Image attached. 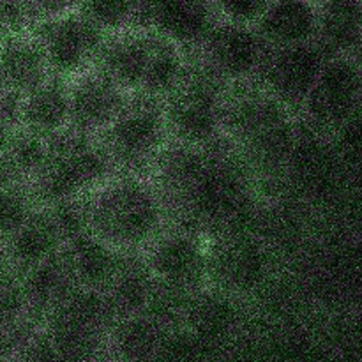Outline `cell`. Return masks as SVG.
<instances>
[{"instance_id": "cell-31", "label": "cell", "mask_w": 362, "mask_h": 362, "mask_svg": "<svg viewBox=\"0 0 362 362\" xmlns=\"http://www.w3.org/2000/svg\"><path fill=\"white\" fill-rule=\"evenodd\" d=\"M14 362H105L94 357L81 356L53 341L41 327L34 329L18 346Z\"/></svg>"}, {"instance_id": "cell-16", "label": "cell", "mask_w": 362, "mask_h": 362, "mask_svg": "<svg viewBox=\"0 0 362 362\" xmlns=\"http://www.w3.org/2000/svg\"><path fill=\"white\" fill-rule=\"evenodd\" d=\"M154 34L151 30H126L108 35L94 67L119 85L126 94H140L151 60Z\"/></svg>"}, {"instance_id": "cell-34", "label": "cell", "mask_w": 362, "mask_h": 362, "mask_svg": "<svg viewBox=\"0 0 362 362\" xmlns=\"http://www.w3.org/2000/svg\"><path fill=\"white\" fill-rule=\"evenodd\" d=\"M269 2H255V0H243V2H216L221 20L230 23L253 27L258 23Z\"/></svg>"}, {"instance_id": "cell-7", "label": "cell", "mask_w": 362, "mask_h": 362, "mask_svg": "<svg viewBox=\"0 0 362 362\" xmlns=\"http://www.w3.org/2000/svg\"><path fill=\"white\" fill-rule=\"evenodd\" d=\"M117 322L105 293L76 288L46 315L39 327L73 352L106 361L110 334Z\"/></svg>"}, {"instance_id": "cell-21", "label": "cell", "mask_w": 362, "mask_h": 362, "mask_svg": "<svg viewBox=\"0 0 362 362\" xmlns=\"http://www.w3.org/2000/svg\"><path fill=\"white\" fill-rule=\"evenodd\" d=\"M255 30L267 48L317 42L318 4L269 2Z\"/></svg>"}, {"instance_id": "cell-37", "label": "cell", "mask_w": 362, "mask_h": 362, "mask_svg": "<svg viewBox=\"0 0 362 362\" xmlns=\"http://www.w3.org/2000/svg\"><path fill=\"white\" fill-rule=\"evenodd\" d=\"M16 182H21L20 179H18L16 172L13 170V166H11L9 159L6 158V154H4V151L0 152V189H4V187L11 186V184H16Z\"/></svg>"}, {"instance_id": "cell-4", "label": "cell", "mask_w": 362, "mask_h": 362, "mask_svg": "<svg viewBox=\"0 0 362 362\" xmlns=\"http://www.w3.org/2000/svg\"><path fill=\"white\" fill-rule=\"evenodd\" d=\"M112 161L95 138L73 129L49 140L41 172L27 184L37 207L85 198L113 175Z\"/></svg>"}, {"instance_id": "cell-6", "label": "cell", "mask_w": 362, "mask_h": 362, "mask_svg": "<svg viewBox=\"0 0 362 362\" xmlns=\"http://www.w3.org/2000/svg\"><path fill=\"white\" fill-rule=\"evenodd\" d=\"M226 85L189 59L182 81L163 99L170 141L207 148L221 140V108Z\"/></svg>"}, {"instance_id": "cell-17", "label": "cell", "mask_w": 362, "mask_h": 362, "mask_svg": "<svg viewBox=\"0 0 362 362\" xmlns=\"http://www.w3.org/2000/svg\"><path fill=\"white\" fill-rule=\"evenodd\" d=\"M64 239L46 207H37L28 221L0 247V258L16 272H25L46 264L62 251Z\"/></svg>"}, {"instance_id": "cell-19", "label": "cell", "mask_w": 362, "mask_h": 362, "mask_svg": "<svg viewBox=\"0 0 362 362\" xmlns=\"http://www.w3.org/2000/svg\"><path fill=\"white\" fill-rule=\"evenodd\" d=\"M69 87L62 78L49 76L18 98V127L35 136L53 140L69 129Z\"/></svg>"}, {"instance_id": "cell-32", "label": "cell", "mask_w": 362, "mask_h": 362, "mask_svg": "<svg viewBox=\"0 0 362 362\" xmlns=\"http://www.w3.org/2000/svg\"><path fill=\"white\" fill-rule=\"evenodd\" d=\"M87 198H78V200L62 202V204L46 207L52 212L60 233H62L64 244L81 233L88 232V218H87Z\"/></svg>"}, {"instance_id": "cell-27", "label": "cell", "mask_w": 362, "mask_h": 362, "mask_svg": "<svg viewBox=\"0 0 362 362\" xmlns=\"http://www.w3.org/2000/svg\"><path fill=\"white\" fill-rule=\"evenodd\" d=\"M187 66H189V57L179 46L154 34L151 60L140 94L163 101L182 81Z\"/></svg>"}, {"instance_id": "cell-5", "label": "cell", "mask_w": 362, "mask_h": 362, "mask_svg": "<svg viewBox=\"0 0 362 362\" xmlns=\"http://www.w3.org/2000/svg\"><path fill=\"white\" fill-rule=\"evenodd\" d=\"M98 144L119 173L148 177L152 165L170 144L161 99L133 94Z\"/></svg>"}, {"instance_id": "cell-12", "label": "cell", "mask_w": 362, "mask_h": 362, "mask_svg": "<svg viewBox=\"0 0 362 362\" xmlns=\"http://www.w3.org/2000/svg\"><path fill=\"white\" fill-rule=\"evenodd\" d=\"M265 48L267 46L253 27L219 20L189 59L230 87L255 80Z\"/></svg>"}, {"instance_id": "cell-20", "label": "cell", "mask_w": 362, "mask_h": 362, "mask_svg": "<svg viewBox=\"0 0 362 362\" xmlns=\"http://www.w3.org/2000/svg\"><path fill=\"white\" fill-rule=\"evenodd\" d=\"M173 331L147 313L122 318L110 334L108 356L120 362H170Z\"/></svg>"}, {"instance_id": "cell-35", "label": "cell", "mask_w": 362, "mask_h": 362, "mask_svg": "<svg viewBox=\"0 0 362 362\" xmlns=\"http://www.w3.org/2000/svg\"><path fill=\"white\" fill-rule=\"evenodd\" d=\"M16 106H18L16 95H11V98H7L6 101L0 105V152L6 148L11 134H13L14 129L18 127Z\"/></svg>"}, {"instance_id": "cell-15", "label": "cell", "mask_w": 362, "mask_h": 362, "mask_svg": "<svg viewBox=\"0 0 362 362\" xmlns=\"http://www.w3.org/2000/svg\"><path fill=\"white\" fill-rule=\"evenodd\" d=\"M67 87L69 129L90 138H98L113 122L129 98L98 67L71 78Z\"/></svg>"}, {"instance_id": "cell-11", "label": "cell", "mask_w": 362, "mask_h": 362, "mask_svg": "<svg viewBox=\"0 0 362 362\" xmlns=\"http://www.w3.org/2000/svg\"><path fill=\"white\" fill-rule=\"evenodd\" d=\"M156 283L194 293L207 286V239L166 226L141 253Z\"/></svg>"}, {"instance_id": "cell-9", "label": "cell", "mask_w": 362, "mask_h": 362, "mask_svg": "<svg viewBox=\"0 0 362 362\" xmlns=\"http://www.w3.org/2000/svg\"><path fill=\"white\" fill-rule=\"evenodd\" d=\"M362 106V66L356 57H329L299 115L320 136H334Z\"/></svg>"}, {"instance_id": "cell-23", "label": "cell", "mask_w": 362, "mask_h": 362, "mask_svg": "<svg viewBox=\"0 0 362 362\" xmlns=\"http://www.w3.org/2000/svg\"><path fill=\"white\" fill-rule=\"evenodd\" d=\"M237 322H239L237 299L205 286L191 296L180 329L207 345L225 338L228 332L233 331Z\"/></svg>"}, {"instance_id": "cell-13", "label": "cell", "mask_w": 362, "mask_h": 362, "mask_svg": "<svg viewBox=\"0 0 362 362\" xmlns=\"http://www.w3.org/2000/svg\"><path fill=\"white\" fill-rule=\"evenodd\" d=\"M327 59L318 42L265 48L253 81L297 117Z\"/></svg>"}, {"instance_id": "cell-22", "label": "cell", "mask_w": 362, "mask_h": 362, "mask_svg": "<svg viewBox=\"0 0 362 362\" xmlns=\"http://www.w3.org/2000/svg\"><path fill=\"white\" fill-rule=\"evenodd\" d=\"M49 76L42 46L30 32L9 35L0 42V80L9 94L20 98Z\"/></svg>"}, {"instance_id": "cell-1", "label": "cell", "mask_w": 362, "mask_h": 362, "mask_svg": "<svg viewBox=\"0 0 362 362\" xmlns=\"http://www.w3.org/2000/svg\"><path fill=\"white\" fill-rule=\"evenodd\" d=\"M147 179L161 198L168 226L204 239L251 230L257 180L223 138L207 148L170 141Z\"/></svg>"}, {"instance_id": "cell-8", "label": "cell", "mask_w": 362, "mask_h": 362, "mask_svg": "<svg viewBox=\"0 0 362 362\" xmlns=\"http://www.w3.org/2000/svg\"><path fill=\"white\" fill-rule=\"evenodd\" d=\"M207 286L239 300L265 285L271 255L253 232H228L207 239Z\"/></svg>"}, {"instance_id": "cell-2", "label": "cell", "mask_w": 362, "mask_h": 362, "mask_svg": "<svg viewBox=\"0 0 362 362\" xmlns=\"http://www.w3.org/2000/svg\"><path fill=\"white\" fill-rule=\"evenodd\" d=\"M297 136V117L255 81L226 87L221 138L246 163L255 180L285 175Z\"/></svg>"}, {"instance_id": "cell-18", "label": "cell", "mask_w": 362, "mask_h": 362, "mask_svg": "<svg viewBox=\"0 0 362 362\" xmlns=\"http://www.w3.org/2000/svg\"><path fill=\"white\" fill-rule=\"evenodd\" d=\"M126 255L119 253L90 232L67 240L60 251L66 271L80 290L105 293Z\"/></svg>"}, {"instance_id": "cell-28", "label": "cell", "mask_w": 362, "mask_h": 362, "mask_svg": "<svg viewBox=\"0 0 362 362\" xmlns=\"http://www.w3.org/2000/svg\"><path fill=\"white\" fill-rule=\"evenodd\" d=\"M4 154L9 159L11 166L16 172L18 179L28 184L45 166L49 154V140L16 127L7 141Z\"/></svg>"}, {"instance_id": "cell-25", "label": "cell", "mask_w": 362, "mask_h": 362, "mask_svg": "<svg viewBox=\"0 0 362 362\" xmlns=\"http://www.w3.org/2000/svg\"><path fill=\"white\" fill-rule=\"evenodd\" d=\"M20 278L27 299L28 318L37 327L57 304L62 303L71 292L76 290L73 279L67 274L60 253L46 264L25 272Z\"/></svg>"}, {"instance_id": "cell-10", "label": "cell", "mask_w": 362, "mask_h": 362, "mask_svg": "<svg viewBox=\"0 0 362 362\" xmlns=\"http://www.w3.org/2000/svg\"><path fill=\"white\" fill-rule=\"evenodd\" d=\"M42 46L52 76L69 81L94 67L106 35L78 9V4L60 16L39 21L30 27Z\"/></svg>"}, {"instance_id": "cell-3", "label": "cell", "mask_w": 362, "mask_h": 362, "mask_svg": "<svg viewBox=\"0 0 362 362\" xmlns=\"http://www.w3.org/2000/svg\"><path fill=\"white\" fill-rule=\"evenodd\" d=\"M88 232L122 255L144 253L168 226L165 207L147 177L113 173L87 198Z\"/></svg>"}, {"instance_id": "cell-26", "label": "cell", "mask_w": 362, "mask_h": 362, "mask_svg": "<svg viewBox=\"0 0 362 362\" xmlns=\"http://www.w3.org/2000/svg\"><path fill=\"white\" fill-rule=\"evenodd\" d=\"M154 278L148 272L141 253L126 255L119 272L106 288L105 297L119 320L147 311L154 292Z\"/></svg>"}, {"instance_id": "cell-36", "label": "cell", "mask_w": 362, "mask_h": 362, "mask_svg": "<svg viewBox=\"0 0 362 362\" xmlns=\"http://www.w3.org/2000/svg\"><path fill=\"white\" fill-rule=\"evenodd\" d=\"M32 331H34V329H32ZM32 331H25V332L0 331V362L13 361V357H14V354H16L20 343L23 341V339L27 338Z\"/></svg>"}, {"instance_id": "cell-24", "label": "cell", "mask_w": 362, "mask_h": 362, "mask_svg": "<svg viewBox=\"0 0 362 362\" xmlns=\"http://www.w3.org/2000/svg\"><path fill=\"white\" fill-rule=\"evenodd\" d=\"M317 42L327 57L362 53V2L318 4Z\"/></svg>"}, {"instance_id": "cell-30", "label": "cell", "mask_w": 362, "mask_h": 362, "mask_svg": "<svg viewBox=\"0 0 362 362\" xmlns=\"http://www.w3.org/2000/svg\"><path fill=\"white\" fill-rule=\"evenodd\" d=\"M37 204L27 184L16 182L0 189V247L28 221Z\"/></svg>"}, {"instance_id": "cell-33", "label": "cell", "mask_w": 362, "mask_h": 362, "mask_svg": "<svg viewBox=\"0 0 362 362\" xmlns=\"http://www.w3.org/2000/svg\"><path fill=\"white\" fill-rule=\"evenodd\" d=\"M336 154L339 161L362 175V106L359 112L334 134Z\"/></svg>"}, {"instance_id": "cell-14", "label": "cell", "mask_w": 362, "mask_h": 362, "mask_svg": "<svg viewBox=\"0 0 362 362\" xmlns=\"http://www.w3.org/2000/svg\"><path fill=\"white\" fill-rule=\"evenodd\" d=\"M219 20L216 2H140L138 30L154 32L191 57Z\"/></svg>"}, {"instance_id": "cell-29", "label": "cell", "mask_w": 362, "mask_h": 362, "mask_svg": "<svg viewBox=\"0 0 362 362\" xmlns=\"http://www.w3.org/2000/svg\"><path fill=\"white\" fill-rule=\"evenodd\" d=\"M78 9L106 37L138 28L140 2H81Z\"/></svg>"}]
</instances>
